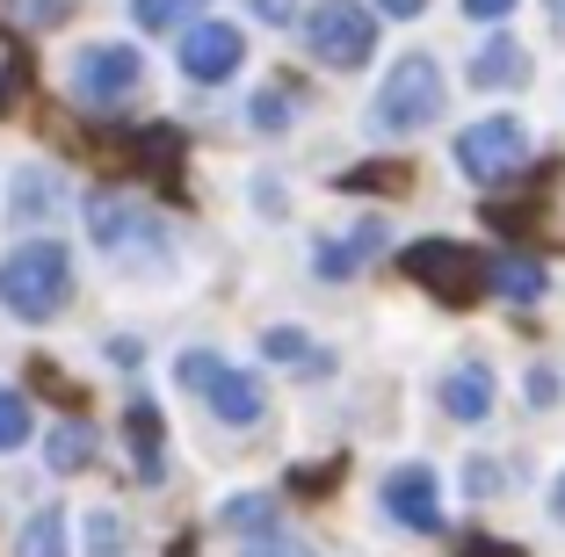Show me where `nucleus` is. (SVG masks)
Segmentation results:
<instances>
[{
    "mask_svg": "<svg viewBox=\"0 0 565 557\" xmlns=\"http://www.w3.org/2000/svg\"><path fill=\"white\" fill-rule=\"evenodd\" d=\"M282 116H290V101H282V95H262V101H254V124H262V131H276Z\"/></svg>",
    "mask_w": 565,
    "mask_h": 557,
    "instance_id": "obj_30",
    "label": "nucleus"
},
{
    "mask_svg": "<svg viewBox=\"0 0 565 557\" xmlns=\"http://www.w3.org/2000/svg\"><path fill=\"white\" fill-rule=\"evenodd\" d=\"M247 8H254L262 22H276V30H282V22H305V8H298V0H247Z\"/></svg>",
    "mask_w": 565,
    "mask_h": 557,
    "instance_id": "obj_27",
    "label": "nucleus"
},
{
    "mask_svg": "<svg viewBox=\"0 0 565 557\" xmlns=\"http://www.w3.org/2000/svg\"><path fill=\"white\" fill-rule=\"evenodd\" d=\"M66 297H73V254L58 239H30L0 254V304L15 319L44 326V319H58Z\"/></svg>",
    "mask_w": 565,
    "mask_h": 557,
    "instance_id": "obj_1",
    "label": "nucleus"
},
{
    "mask_svg": "<svg viewBox=\"0 0 565 557\" xmlns=\"http://www.w3.org/2000/svg\"><path fill=\"white\" fill-rule=\"evenodd\" d=\"M66 211V196H58V174L51 167H15V181H8V217L15 225H44V217Z\"/></svg>",
    "mask_w": 565,
    "mask_h": 557,
    "instance_id": "obj_11",
    "label": "nucleus"
},
{
    "mask_svg": "<svg viewBox=\"0 0 565 557\" xmlns=\"http://www.w3.org/2000/svg\"><path fill=\"white\" fill-rule=\"evenodd\" d=\"M87 239H95L109 261H124V268L138 261V268H152V276L167 268L160 217H152L138 196H124V189H95V196H87Z\"/></svg>",
    "mask_w": 565,
    "mask_h": 557,
    "instance_id": "obj_2",
    "label": "nucleus"
},
{
    "mask_svg": "<svg viewBox=\"0 0 565 557\" xmlns=\"http://www.w3.org/2000/svg\"><path fill=\"white\" fill-rule=\"evenodd\" d=\"M203 15V0H131V22L138 30H174V22Z\"/></svg>",
    "mask_w": 565,
    "mask_h": 557,
    "instance_id": "obj_21",
    "label": "nucleus"
},
{
    "mask_svg": "<svg viewBox=\"0 0 565 557\" xmlns=\"http://www.w3.org/2000/svg\"><path fill=\"white\" fill-rule=\"evenodd\" d=\"M443 413L465 420V427H479L486 413H493V369H486V362H457V369L443 377Z\"/></svg>",
    "mask_w": 565,
    "mask_h": 557,
    "instance_id": "obj_12",
    "label": "nucleus"
},
{
    "mask_svg": "<svg viewBox=\"0 0 565 557\" xmlns=\"http://www.w3.org/2000/svg\"><path fill=\"white\" fill-rule=\"evenodd\" d=\"M465 15L471 22H508V15H515V0H465Z\"/></svg>",
    "mask_w": 565,
    "mask_h": 557,
    "instance_id": "obj_29",
    "label": "nucleus"
},
{
    "mask_svg": "<svg viewBox=\"0 0 565 557\" xmlns=\"http://www.w3.org/2000/svg\"><path fill=\"white\" fill-rule=\"evenodd\" d=\"M262 355H268V362H290L298 377H327V347L305 341L298 326H268V333H262Z\"/></svg>",
    "mask_w": 565,
    "mask_h": 557,
    "instance_id": "obj_16",
    "label": "nucleus"
},
{
    "mask_svg": "<svg viewBox=\"0 0 565 557\" xmlns=\"http://www.w3.org/2000/svg\"><path fill=\"white\" fill-rule=\"evenodd\" d=\"M530 81V51L515 44V36H486L479 51H471V87H522Z\"/></svg>",
    "mask_w": 565,
    "mask_h": 557,
    "instance_id": "obj_14",
    "label": "nucleus"
},
{
    "mask_svg": "<svg viewBox=\"0 0 565 557\" xmlns=\"http://www.w3.org/2000/svg\"><path fill=\"white\" fill-rule=\"evenodd\" d=\"M399 268L435 297V304H449V312H465L471 297L493 282V261H479V254H471V246H457V239H420V246H406Z\"/></svg>",
    "mask_w": 565,
    "mask_h": 557,
    "instance_id": "obj_6",
    "label": "nucleus"
},
{
    "mask_svg": "<svg viewBox=\"0 0 565 557\" xmlns=\"http://www.w3.org/2000/svg\"><path fill=\"white\" fill-rule=\"evenodd\" d=\"M174 384H182V392H196L225 427H262L268 420L262 384H254L247 369H233L225 355H211V347H182V355H174Z\"/></svg>",
    "mask_w": 565,
    "mask_h": 557,
    "instance_id": "obj_4",
    "label": "nucleus"
},
{
    "mask_svg": "<svg viewBox=\"0 0 565 557\" xmlns=\"http://www.w3.org/2000/svg\"><path fill=\"white\" fill-rule=\"evenodd\" d=\"M15 557H66V514L58 507H36L15 536Z\"/></svg>",
    "mask_w": 565,
    "mask_h": 557,
    "instance_id": "obj_17",
    "label": "nucleus"
},
{
    "mask_svg": "<svg viewBox=\"0 0 565 557\" xmlns=\"http://www.w3.org/2000/svg\"><path fill=\"white\" fill-rule=\"evenodd\" d=\"M225 528H239V536H254V528H276V500H262V492H247V500H225V514H217Z\"/></svg>",
    "mask_w": 565,
    "mask_h": 557,
    "instance_id": "obj_22",
    "label": "nucleus"
},
{
    "mask_svg": "<svg viewBox=\"0 0 565 557\" xmlns=\"http://www.w3.org/2000/svg\"><path fill=\"white\" fill-rule=\"evenodd\" d=\"M544 8H551V22H558V36H565V0H544Z\"/></svg>",
    "mask_w": 565,
    "mask_h": 557,
    "instance_id": "obj_33",
    "label": "nucleus"
},
{
    "mask_svg": "<svg viewBox=\"0 0 565 557\" xmlns=\"http://www.w3.org/2000/svg\"><path fill=\"white\" fill-rule=\"evenodd\" d=\"M449 87H443V66H435L428 51H406L399 66L384 73L377 101H370V131L384 138H406V131H428L435 116H443Z\"/></svg>",
    "mask_w": 565,
    "mask_h": 557,
    "instance_id": "obj_3",
    "label": "nucleus"
},
{
    "mask_svg": "<svg viewBox=\"0 0 565 557\" xmlns=\"http://www.w3.org/2000/svg\"><path fill=\"white\" fill-rule=\"evenodd\" d=\"M377 246H384V225H377V217H363V225H355V232H341V239H319L312 268H319L327 282H341V276H355V268H363L370 254H377Z\"/></svg>",
    "mask_w": 565,
    "mask_h": 557,
    "instance_id": "obj_13",
    "label": "nucleus"
},
{
    "mask_svg": "<svg viewBox=\"0 0 565 557\" xmlns=\"http://www.w3.org/2000/svg\"><path fill=\"white\" fill-rule=\"evenodd\" d=\"M551 514H558V522H565V478H558V492H551Z\"/></svg>",
    "mask_w": 565,
    "mask_h": 557,
    "instance_id": "obj_32",
    "label": "nucleus"
},
{
    "mask_svg": "<svg viewBox=\"0 0 565 557\" xmlns=\"http://www.w3.org/2000/svg\"><path fill=\"white\" fill-rule=\"evenodd\" d=\"M493 290L515 297V304H536V297H544V268H536L530 254H500L493 261Z\"/></svg>",
    "mask_w": 565,
    "mask_h": 557,
    "instance_id": "obj_19",
    "label": "nucleus"
},
{
    "mask_svg": "<svg viewBox=\"0 0 565 557\" xmlns=\"http://www.w3.org/2000/svg\"><path fill=\"white\" fill-rule=\"evenodd\" d=\"M522 167H530V131H522L515 116H479V124L457 138V174L479 181V189L522 174Z\"/></svg>",
    "mask_w": 565,
    "mask_h": 557,
    "instance_id": "obj_7",
    "label": "nucleus"
},
{
    "mask_svg": "<svg viewBox=\"0 0 565 557\" xmlns=\"http://www.w3.org/2000/svg\"><path fill=\"white\" fill-rule=\"evenodd\" d=\"M522 398H530V406H551V398H558V377H551V369H530V377H522Z\"/></svg>",
    "mask_w": 565,
    "mask_h": 557,
    "instance_id": "obj_28",
    "label": "nucleus"
},
{
    "mask_svg": "<svg viewBox=\"0 0 565 557\" xmlns=\"http://www.w3.org/2000/svg\"><path fill=\"white\" fill-rule=\"evenodd\" d=\"M87 557H124V522L109 507L87 514Z\"/></svg>",
    "mask_w": 565,
    "mask_h": 557,
    "instance_id": "obj_24",
    "label": "nucleus"
},
{
    "mask_svg": "<svg viewBox=\"0 0 565 557\" xmlns=\"http://www.w3.org/2000/svg\"><path fill=\"white\" fill-rule=\"evenodd\" d=\"M377 500H384V514L399 528H414V536H435V528H443V485H435L428 463H399V471L377 485Z\"/></svg>",
    "mask_w": 565,
    "mask_h": 557,
    "instance_id": "obj_10",
    "label": "nucleus"
},
{
    "mask_svg": "<svg viewBox=\"0 0 565 557\" xmlns=\"http://www.w3.org/2000/svg\"><path fill=\"white\" fill-rule=\"evenodd\" d=\"M305 51L333 73H363L377 51V15L363 0H319V8H305Z\"/></svg>",
    "mask_w": 565,
    "mask_h": 557,
    "instance_id": "obj_5",
    "label": "nucleus"
},
{
    "mask_svg": "<svg viewBox=\"0 0 565 557\" xmlns=\"http://www.w3.org/2000/svg\"><path fill=\"white\" fill-rule=\"evenodd\" d=\"M44 457H51V471H87V463H95V427H87V420H66V427H51Z\"/></svg>",
    "mask_w": 565,
    "mask_h": 557,
    "instance_id": "obj_18",
    "label": "nucleus"
},
{
    "mask_svg": "<svg viewBox=\"0 0 565 557\" xmlns=\"http://www.w3.org/2000/svg\"><path fill=\"white\" fill-rule=\"evenodd\" d=\"M66 81H73L81 101H102V109H109V101H131L138 87H146V58H138L131 44H81Z\"/></svg>",
    "mask_w": 565,
    "mask_h": 557,
    "instance_id": "obj_8",
    "label": "nucleus"
},
{
    "mask_svg": "<svg viewBox=\"0 0 565 557\" xmlns=\"http://www.w3.org/2000/svg\"><path fill=\"white\" fill-rule=\"evenodd\" d=\"M124 449H131L138 457V478H160V413L146 406V398H131V406H124Z\"/></svg>",
    "mask_w": 565,
    "mask_h": 557,
    "instance_id": "obj_15",
    "label": "nucleus"
},
{
    "mask_svg": "<svg viewBox=\"0 0 565 557\" xmlns=\"http://www.w3.org/2000/svg\"><path fill=\"white\" fill-rule=\"evenodd\" d=\"M22 442H30V398H22L15 384H0V457L22 449Z\"/></svg>",
    "mask_w": 565,
    "mask_h": 557,
    "instance_id": "obj_20",
    "label": "nucleus"
},
{
    "mask_svg": "<svg viewBox=\"0 0 565 557\" xmlns=\"http://www.w3.org/2000/svg\"><path fill=\"white\" fill-rule=\"evenodd\" d=\"M8 8H15V22L51 30V22H73V8H81V0H8Z\"/></svg>",
    "mask_w": 565,
    "mask_h": 557,
    "instance_id": "obj_25",
    "label": "nucleus"
},
{
    "mask_svg": "<svg viewBox=\"0 0 565 557\" xmlns=\"http://www.w3.org/2000/svg\"><path fill=\"white\" fill-rule=\"evenodd\" d=\"M239 557H319V550L298 543V536H282V528H254V536L239 543Z\"/></svg>",
    "mask_w": 565,
    "mask_h": 557,
    "instance_id": "obj_23",
    "label": "nucleus"
},
{
    "mask_svg": "<svg viewBox=\"0 0 565 557\" xmlns=\"http://www.w3.org/2000/svg\"><path fill=\"white\" fill-rule=\"evenodd\" d=\"M377 8H384V15H399V22H406V15H420L428 0H377Z\"/></svg>",
    "mask_w": 565,
    "mask_h": 557,
    "instance_id": "obj_31",
    "label": "nucleus"
},
{
    "mask_svg": "<svg viewBox=\"0 0 565 557\" xmlns=\"http://www.w3.org/2000/svg\"><path fill=\"white\" fill-rule=\"evenodd\" d=\"M239 58H247V36H239V22H211V15L189 22V36H182V73H189L196 87L233 81Z\"/></svg>",
    "mask_w": 565,
    "mask_h": 557,
    "instance_id": "obj_9",
    "label": "nucleus"
},
{
    "mask_svg": "<svg viewBox=\"0 0 565 557\" xmlns=\"http://www.w3.org/2000/svg\"><path fill=\"white\" fill-rule=\"evenodd\" d=\"M465 478H471V500H493V492H500V463H486V457H471Z\"/></svg>",
    "mask_w": 565,
    "mask_h": 557,
    "instance_id": "obj_26",
    "label": "nucleus"
}]
</instances>
